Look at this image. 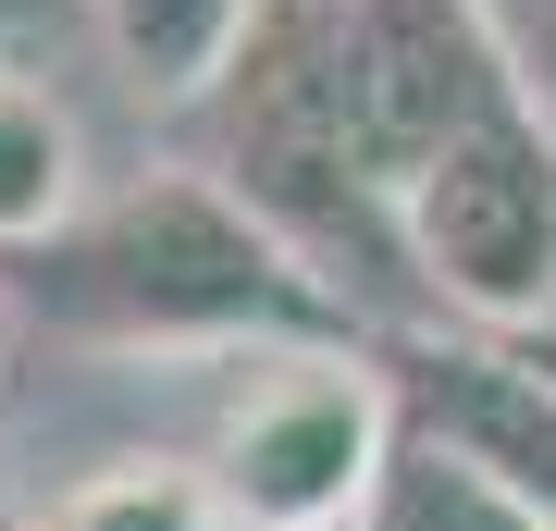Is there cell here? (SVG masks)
<instances>
[{
    "mask_svg": "<svg viewBox=\"0 0 556 531\" xmlns=\"http://www.w3.org/2000/svg\"><path fill=\"white\" fill-rule=\"evenodd\" d=\"M396 273L457 334L556 321V112L532 87L420 161V186L396 198Z\"/></svg>",
    "mask_w": 556,
    "mask_h": 531,
    "instance_id": "obj_3",
    "label": "cell"
},
{
    "mask_svg": "<svg viewBox=\"0 0 556 531\" xmlns=\"http://www.w3.org/2000/svg\"><path fill=\"white\" fill-rule=\"evenodd\" d=\"M260 13H273V0H100V38H112L124 75H137V99H161V112H211V99L236 87Z\"/></svg>",
    "mask_w": 556,
    "mask_h": 531,
    "instance_id": "obj_6",
    "label": "cell"
},
{
    "mask_svg": "<svg viewBox=\"0 0 556 531\" xmlns=\"http://www.w3.org/2000/svg\"><path fill=\"white\" fill-rule=\"evenodd\" d=\"M0 296L25 321L112 358H285V346H358V309L334 273L248 211L211 161H149L0 260Z\"/></svg>",
    "mask_w": 556,
    "mask_h": 531,
    "instance_id": "obj_2",
    "label": "cell"
},
{
    "mask_svg": "<svg viewBox=\"0 0 556 531\" xmlns=\"http://www.w3.org/2000/svg\"><path fill=\"white\" fill-rule=\"evenodd\" d=\"M519 87L532 75H519L495 0H273L236 87L211 99L236 124L211 174L248 211H273L358 309L346 248L396 260V198L420 186V161Z\"/></svg>",
    "mask_w": 556,
    "mask_h": 531,
    "instance_id": "obj_1",
    "label": "cell"
},
{
    "mask_svg": "<svg viewBox=\"0 0 556 531\" xmlns=\"http://www.w3.org/2000/svg\"><path fill=\"white\" fill-rule=\"evenodd\" d=\"M396 383L371 346H285L248 358L236 408L211 420V494L236 531H358L396 457Z\"/></svg>",
    "mask_w": 556,
    "mask_h": 531,
    "instance_id": "obj_4",
    "label": "cell"
},
{
    "mask_svg": "<svg viewBox=\"0 0 556 531\" xmlns=\"http://www.w3.org/2000/svg\"><path fill=\"white\" fill-rule=\"evenodd\" d=\"M75 198H87V137H75V112L50 99V75L0 62V260L38 248Z\"/></svg>",
    "mask_w": 556,
    "mask_h": 531,
    "instance_id": "obj_7",
    "label": "cell"
},
{
    "mask_svg": "<svg viewBox=\"0 0 556 531\" xmlns=\"http://www.w3.org/2000/svg\"><path fill=\"white\" fill-rule=\"evenodd\" d=\"M25 519L38 531H236L223 494H211V457H87Z\"/></svg>",
    "mask_w": 556,
    "mask_h": 531,
    "instance_id": "obj_9",
    "label": "cell"
},
{
    "mask_svg": "<svg viewBox=\"0 0 556 531\" xmlns=\"http://www.w3.org/2000/svg\"><path fill=\"white\" fill-rule=\"evenodd\" d=\"M0 531H38V519H25V507H13V494H0Z\"/></svg>",
    "mask_w": 556,
    "mask_h": 531,
    "instance_id": "obj_11",
    "label": "cell"
},
{
    "mask_svg": "<svg viewBox=\"0 0 556 531\" xmlns=\"http://www.w3.org/2000/svg\"><path fill=\"white\" fill-rule=\"evenodd\" d=\"M100 25V0H0V62H25V75H50L62 50Z\"/></svg>",
    "mask_w": 556,
    "mask_h": 531,
    "instance_id": "obj_10",
    "label": "cell"
},
{
    "mask_svg": "<svg viewBox=\"0 0 556 531\" xmlns=\"http://www.w3.org/2000/svg\"><path fill=\"white\" fill-rule=\"evenodd\" d=\"M358 531H556V519L519 482H495L482 457H457L445 433H396V457H383Z\"/></svg>",
    "mask_w": 556,
    "mask_h": 531,
    "instance_id": "obj_8",
    "label": "cell"
},
{
    "mask_svg": "<svg viewBox=\"0 0 556 531\" xmlns=\"http://www.w3.org/2000/svg\"><path fill=\"white\" fill-rule=\"evenodd\" d=\"M383 383H396L408 433H445L457 457H482L495 482H519L556 519V358H532L519 334H396L371 346Z\"/></svg>",
    "mask_w": 556,
    "mask_h": 531,
    "instance_id": "obj_5",
    "label": "cell"
}]
</instances>
